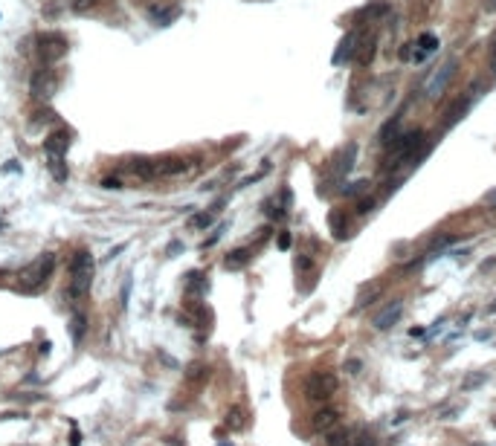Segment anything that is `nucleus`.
<instances>
[{
  "label": "nucleus",
  "mask_w": 496,
  "mask_h": 446,
  "mask_svg": "<svg viewBox=\"0 0 496 446\" xmlns=\"http://www.w3.org/2000/svg\"><path fill=\"white\" fill-rule=\"evenodd\" d=\"M401 119H404L401 113H395V117H392L383 128H380V142H383V145H392L395 139L401 137V130H398V128H401Z\"/></svg>",
  "instance_id": "obj_16"
},
{
  "label": "nucleus",
  "mask_w": 496,
  "mask_h": 446,
  "mask_svg": "<svg viewBox=\"0 0 496 446\" xmlns=\"http://www.w3.org/2000/svg\"><path fill=\"white\" fill-rule=\"evenodd\" d=\"M247 261H250V250H235L226 255V267H244Z\"/></svg>",
  "instance_id": "obj_22"
},
{
  "label": "nucleus",
  "mask_w": 496,
  "mask_h": 446,
  "mask_svg": "<svg viewBox=\"0 0 496 446\" xmlns=\"http://www.w3.org/2000/svg\"><path fill=\"white\" fill-rule=\"evenodd\" d=\"M99 0H70V9L73 12H90Z\"/></svg>",
  "instance_id": "obj_27"
},
{
  "label": "nucleus",
  "mask_w": 496,
  "mask_h": 446,
  "mask_svg": "<svg viewBox=\"0 0 496 446\" xmlns=\"http://www.w3.org/2000/svg\"><path fill=\"white\" fill-rule=\"evenodd\" d=\"M354 160H357V145L349 142V145H345L342 151L334 157V180H342L345 174H349L352 165H354Z\"/></svg>",
  "instance_id": "obj_12"
},
{
  "label": "nucleus",
  "mask_w": 496,
  "mask_h": 446,
  "mask_svg": "<svg viewBox=\"0 0 496 446\" xmlns=\"http://www.w3.org/2000/svg\"><path fill=\"white\" fill-rule=\"evenodd\" d=\"M366 189H369V180H357V183L345 186L342 191H345V194H360V191H366Z\"/></svg>",
  "instance_id": "obj_28"
},
{
  "label": "nucleus",
  "mask_w": 496,
  "mask_h": 446,
  "mask_svg": "<svg viewBox=\"0 0 496 446\" xmlns=\"http://www.w3.org/2000/svg\"><path fill=\"white\" fill-rule=\"evenodd\" d=\"M485 12H496V0H485Z\"/></svg>",
  "instance_id": "obj_33"
},
{
  "label": "nucleus",
  "mask_w": 496,
  "mask_h": 446,
  "mask_svg": "<svg viewBox=\"0 0 496 446\" xmlns=\"http://www.w3.org/2000/svg\"><path fill=\"white\" fill-rule=\"evenodd\" d=\"M93 273H96V261L88 250H78L73 255V264H70V299L73 302H81L85 295L90 293V284H93Z\"/></svg>",
  "instance_id": "obj_2"
},
{
  "label": "nucleus",
  "mask_w": 496,
  "mask_h": 446,
  "mask_svg": "<svg viewBox=\"0 0 496 446\" xmlns=\"http://www.w3.org/2000/svg\"><path fill=\"white\" fill-rule=\"evenodd\" d=\"M415 46L421 49L424 55H433L436 49H438V38L433 35V32H421V35H418V41H415Z\"/></svg>",
  "instance_id": "obj_20"
},
{
  "label": "nucleus",
  "mask_w": 496,
  "mask_h": 446,
  "mask_svg": "<svg viewBox=\"0 0 496 446\" xmlns=\"http://www.w3.org/2000/svg\"><path fill=\"white\" fill-rule=\"evenodd\" d=\"M67 145H70V130H56V134H49L44 139L47 154L53 157V160H61L64 154H67Z\"/></svg>",
  "instance_id": "obj_13"
},
{
  "label": "nucleus",
  "mask_w": 496,
  "mask_h": 446,
  "mask_svg": "<svg viewBox=\"0 0 496 446\" xmlns=\"http://www.w3.org/2000/svg\"><path fill=\"white\" fill-rule=\"evenodd\" d=\"M29 93H32V98H35V102H44V98L53 96V93H56V78H53V73L38 70L35 76H32V87H29Z\"/></svg>",
  "instance_id": "obj_8"
},
{
  "label": "nucleus",
  "mask_w": 496,
  "mask_h": 446,
  "mask_svg": "<svg viewBox=\"0 0 496 446\" xmlns=\"http://www.w3.org/2000/svg\"><path fill=\"white\" fill-rule=\"evenodd\" d=\"M279 250H290V243H293V238H290V232H279Z\"/></svg>",
  "instance_id": "obj_30"
},
{
  "label": "nucleus",
  "mask_w": 496,
  "mask_h": 446,
  "mask_svg": "<svg viewBox=\"0 0 496 446\" xmlns=\"http://www.w3.org/2000/svg\"><path fill=\"white\" fill-rule=\"evenodd\" d=\"M377 55V35L369 29V32H363V35L357 38V46H354V64L357 67H369V64L374 61Z\"/></svg>",
  "instance_id": "obj_7"
},
{
  "label": "nucleus",
  "mask_w": 496,
  "mask_h": 446,
  "mask_svg": "<svg viewBox=\"0 0 496 446\" xmlns=\"http://www.w3.org/2000/svg\"><path fill=\"white\" fill-rule=\"evenodd\" d=\"M383 12H389L386 3H372V6H366V9L360 12V21H366V18H380Z\"/></svg>",
  "instance_id": "obj_23"
},
{
  "label": "nucleus",
  "mask_w": 496,
  "mask_h": 446,
  "mask_svg": "<svg viewBox=\"0 0 496 446\" xmlns=\"http://www.w3.org/2000/svg\"><path fill=\"white\" fill-rule=\"evenodd\" d=\"M186 169H189V162L183 157H160V160H154L157 177H177V174H183Z\"/></svg>",
  "instance_id": "obj_11"
},
{
  "label": "nucleus",
  "mask_w": 496,
  "mask_h": 446,
  "mask_svg": "<svg viewBox=\"0 0 496 446\" xmlns=\"http://www.w3.org/2000/svg\"><path fill=\"white\" fill-rule=\"evenodd\" d=\"M345 446H377V438L369 432V429H354V432H349Z\"/></svg>",
  "instance_id": "obj_17"
},
{
  "label": "nucleus",
  "mask_w": 496,
  "mask_h": 446,
  "mask_svg": "<svg viewBox=\"0 0 496 446\" xmlns=\"http://www.w3.org/2000/svg\"><path fill=\"white\" fill-rule=\"evenodd\" d=\"M64 53H67V38L58 35V32H49V35H38V55L44 64H56Z\"/></svg>",
  "instance_id": "obj_6"
},
{
  "label": "nucleus",
  "mask_w": 496,
  "mask_h": 446,
  "mask_svg": "<svg viewBox=\"0 0 496 446\" xmlns=\"http://www.w3.org/2000/svg\"><path fill=\"white\" fill-rule=\"evenodd\" d=\"M241 423H244V415H241V409H233L226 415V426L229 429H241Z\"/></svg>",
  "instance_id": "obj_26"
},
{
  "label": "nucleus",
  "mask_w": 496,
  "mask_h": 446,
  "mask_svg": "<svg viewBox=\"0 0 496 446\" xmlns=\"http://www.w3.org/2000/svg\"><path fill=\"white\" fill-rule=\"evenodd\" d=\"M421 145H424L421 128H412V130H406V134H401L398 139L389 145V154H386V160H383V169H386V171L401 169L404 162L415 160V154H418V160H421V157H424V148H421Z\"/></svg>",
  "instance_id": "obj_1"
},
{
  "label": "nucleus",
  "mask_w": 496,
  "mask_h": 446,
  "mask_svg": "<svg viewBox=\"0 0 496 446\" xmlns=\"http://www.w3.org/2000/svg\"><path fill=\"white\" fill-rule=\"evenodd\" d=\"M131 171H134L140 180H154L157 177L154 160H134V162H131Z\"/></svg>",
  "instance_id": "obj_19"
},
{
  "label": "nucleus",
  "mask_w": 496,
  "mask_h": 446,
  "mask_svg": "<svg viewBox=\"0 0 496 446\" xmlns=\"http://www.w3.org/2000/svg\"><path fill=\"white\" fill-rule=\"evenodd\" d=\"M468 110H470V96H461L458 102L453 105V110H447L441 117V130H450V128H456L461 119L468 117Z\"/></svg>",
  "instance_id": "obj_14"
},
{
  "label": "nucleus",
  "mask_w": 496,
  "mask_h": 446,
  "mask_svg": "<svg viewBox=\"0 0 496 446\" xmlns=\"http://www.w3.org/2000/svg\"><path fill=\"white\" fill-rule=\"evenodd\" d=\"M313 267V261L308 258V255H299V258H296V270H299V273H308Z\"/></svg>",
  "instance_id": "obj_29"
},
{
  "label": "nucleus",
  "mask_w": 496,
  "mask_h": 446,
  "mask_svg": "<svg viewBox=\"0 0 496 446\" xmlns=\"http://www.w3.org/2000/svg\"><path fill=\"white\" fill-rule=\"evenodd\" d=\"M224 446H229V443H224Z\"/></svg>",
  "instance_id": "obj_35"
},
{
  "label": "nucleus",
  "mask_w": 496,
  "mask_h": 446,
  "mask_svg": "<svg viewBox=\"0 0 496 446\" xmlns=\"http://www.w3.org/2000/svg\"><path fill=\"white\" fill-rule=\"evenodd\" d=\"M192 226H195V229H206V226H212V212L195 214V218H192Z\"/></svg>",
  "instance_id": "obj_25"
},
{
  "label": "nucleus",
  "mask_w": 496,
  "mask_h": 446,
  "mask_svg": "<svg viewBox=\"0 0 496 446\" xmlns=\"http://www.w3.org/2000/svg\"><path fill=\"white\" fill-rule=\"evenodd\" d=\"M357 38H360V32H345V35L340 38V46L334 49V55H331V64H334V67H342L349 58H354Z\"/></svg>",
  "instance_id": "obj_9"
},
{
  "label": "nucleus",
  "mask_w": 496,
  "mask_h": 446,
  "mask_svg": "<svg viewBox=\"0 0 496 446\" xmlns=\"http://www.w3.org/2000/svg\"><path fill=\"white\" fill-rule=\"evenodd\" d=\"M490 64H493V70H496V46H493V61Z\"/></svg>",
  "instance_id": "obj_34"
},
{
  "label": "nucleus",
  "mask_w": 496,
  "mask_h": 446,
  "mask_svg": "<svg viewBox=\"0 0 496 446\" xmlns=\"http://www.w3.org/2000/svg\"><path fill=\"white\" fill-rule=\"evenodd\" d=\"M456 73H458V61H456V58H447V61H444L441 67L433 73V78L427 81V98H433V102H436V98H441L444 90L450 87V81L456 78Z\"/></svg>",
  "instance_id": "obj_4"
},
{
  "label": "nucleus",
  "mask_w": 496,
  "mask_h": 446,
  "mask_svg": "<svg viewBox=\"0 0 496 446\" xmlns=\"http://www.w3.org/2000/svg\"><path fill=\"white\" fill-rule=\"evenodd\" d=\"M401 316H404V302H389V305L374 316V327H377V330H389V327L398 325Z\"/></svg>",
  "instance_id": "obj_10"
},
{
  "label": "nucleus",
  "mask_w": 496,
  "mask_h": 446,
  "mask_svg": "<svg viewBox=\"0 0 496 446\" xmlns=\"http://www.w3.org/2000/svg\"><path fill=\"white\" fill-rule=\"evenodd\" d=\"M485 203H490V206H496V189H490V191L485 194Z\"/></svg>",
  "instance_id": "obj_31"
},
{
  "label": "nucleus",
  "mask_w": 496,
  "mask_h": 446,
  "mask_svg": "<svg viewBox=\"0 0 496 446\" xmlns=\"http://www.w3.org/2000/svg\"><path fill=\"white\" fill-rule=\"evenodd\" d=\"M313 429L317 432H325V429H334L337 423H340V409H334V406H325V409H320V411H313Z\"/></svg>",
  "instance_id": "obj_15"
},
{
  "label": "nucleus",
  "mask_w": 496,
  "mask_h": 446,
  "mask_svg": "<svg viewBox=\"0 0 496 446\" xmlns=\"http://www.w3.org/2000/svg\"><path fill=\"white\" fill-rule=\"evenodd\" d=\"M70 330H73V339L81 342V336H85V330H88V319H85V313H76L73 322H70Z\"/></svg>",
  "instance_id": "obj_21"
},
{
  "label": "nucleus",
  "mask_w": 496,
  "mask_h": 446,
  "mask_svg": "<svg viewBox=\"0 0 496 446\" xmlns=\"http://www.w3.org/2000/svg\"><path fill=\"white\" fill-rule=\"evenodd\" d=\"M345 368H349L352 374H354V371H360V359H352V362H349V366H345Z\"/></svg>",
  "instance_id": "obj_32"
},
{
  "label": "nucleus",
  "mask_w": 496,
  "mask_h": 446,
  "mask_svg": "<svg viewBox=\"0 0 496 446\" xmlns=\"http://www.w3.org/2000/svg\"><path fill=\"white\" fill-rule=\"evenodd\" d=\"M328 223H331V232H334V238H349V226H345V214L342 212H331L328 214Z\"/></svg>",
  "instance_id": "obj_18"
},
{
  "label": "nucleus",
  "mask_w": 496,
  "mask_h": 446,
  "mask_svg": "<svg viewBox=\"0 0 496 446\" xmlns=\"http://www.w3.org/2000/svg\"><path fill=\"white\" fill-rule=\"evenodd\" d=\"M53 267H56V258L53 255H41V258H35L29 264V267L21 273V284L26 287V290H35V287H41L44 282H47V275L53 273Z\"/></svg>",
  "instance_id": "obj_5"
},
{
  "label": "nucleus",
  "mask_w": 496,
  "mask_h": 446,
  "mask_svg": "<svg viewBox=\"0 0 496 446\" xmlns=\"http://www.w3.org/2000/svg\"><path fill=\"white\" fill-rule=\"evenodd\" d=\"M345 440H349V432H342V429H331L325 438L328 446H345Z\"/></svg>",
  "instance_id": "obj_24"
},
{
  "label": "nucleus",
  "mask_w": 496,
  "mask_h": 446,
  "mask_svg": "<svg viewBox=\"0 0 496 446\" xmlns=\"http://www.w3.org/2000/svg\"><path fill=\"white\" fill-rule=\"evenodd\" d=\"M337 388H340L337 374H331V371H317V374H311V377L305 379L302 394H305V400H308V403H325V400L334 397Z\"/></svg>",
  "instance_id": "obj_3"
}]
</instances>
